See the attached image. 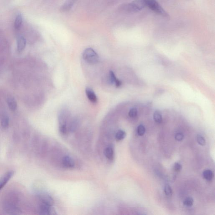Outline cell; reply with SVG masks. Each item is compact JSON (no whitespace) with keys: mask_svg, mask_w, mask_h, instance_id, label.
<instances>
[{"mask_svg":"<svg viewBox=\"0 0 215 215\" xmlns=\"http://www.w3.org/2000/svg\"><path fill=\"white\" fill-rule=\"evenodd\" d=\"M7 102L11 110L13 111L16 110L17 108V103L14 98L12 96L9 97L7 98Z\"/></svg>","mask_w":215,"mask_h":215,"instance_id":"13","label":"cell"},{"mask_svg":"<svg viewBox=\"0 0 215 215\" xmlns=\"http://www.w3.org/2000/svg\"><path fill=\"white\" fill-rule=\"evenodd\" d=\"M137 110L136 108H133L131 109L129 111V116L130 117L135 118L137 116Z\"/></svg>","mask_w":215,"mask_h":215,"instance_id":"24","label":"cell"},{"mask_svg":"<svg viewBox=\"0 0 215 215\" xmlns=\"http://www.w3.org/2000/svg\"><path fill=\"white\" fill-rule=\"evenodd\" d=\"M197 141L198 143L202 146H204L206 144V140L202 135H197Z\"/></svg>","mask_w":215,"mask_h":215,"instance_id":"23","label":"cell"},{"mask_svg":"<svg viewBox=\"0 0 215 215\" xmlns=\"http://www.w3.org/2000/svg\"><path fill=\"white\" fill-rule=\"evenodd\" d=\"M39 212L40 213L41 215L51 214V206L43 203L40 207Z\"/></svg>","mask_w":215,"mask_h":215,"instance_id":"12","label":"cell"},{"mask_svg":"<svg viewBox=\"0 0 215 215\" xmlns=\"http://www.w3.org/2000/svg\"><path fill=\"white\" fill-rule=\"evenodd\" d=\"M145 5L157 14L164 17H169V15L161 7L156 0H144Z\"/></svg>","mask_w":215,"mask_h":215,"instance_id":"2","label":"cell"},{"mask_svg":"<svg viewBox=\"0 0 215 215\" xmlns=\"http://www.w3.org/2000/svg\"><path fill=\"white\" fill-rule=\"evenodd\" d=\"M77 0H67L65 3L61 7V11L62 12H67L69 10L73 5L74 4Z\"/></svg>","mask_w":215,"mask_h":215,"instance_id":"10","label":"cell"},{"mask_svg":"<svg viewBox=\"0 0 215 215\" xmlns=\"http://www.w3.org/2000/svg\"><path fill=\"white\" fill-rule=\"evenodd\" d=\"M109 79H110V83L112 84H114L116 87L117 88L120 87L122 84L120 80L118 79L116 77L115 74L114 72L110 71L109 72Z\"/></svg>","mask_w":215,"mask_h":215,"instance_id":"8","label":"cell"},{"mask_svg":"<svg viewBox=\"0 0 215 215\" xmlns=\"http://www.w3.org/2000/svg\"><path fill=\"white\" fill-rule=\"evenodd\" d=\"M145 7L144 0H135L131 3L123 5L120 9L128 13H135L141 11Z\"/></svg>","mask_w":215,"mask_h":215,"instance_id":"1","label":"cell"},{"mask_svg":"<svg viewBox=\"0 0 215 215\" xmlns=\"http://www.w3.org/2000/svg\"><path fill=\"white\" fill-rule=\"evenodd\" d=\"M2 126L3 129H7L9 125V118L7 116H5L2 118Z\"/></svg>","mask_w":215,"mask_h":215,"instance_id":"18","label":"cell"},{"mask_svg":"<svg viewBox=\"0 0 215 215\" xmlns=\"http://www.w3.org/2000/svg\"><path fill=\"white\" fill-rule=\"evenodd\" d=\"M182 169V166L179 163H175L173 166V170L175 172H180Z\"/></svg>","mask_w":215,"mask_h":215,"instance_id":"25","label":"cell"},{"mask_svg":"<svg viewBox=\"0 0 215 215\" xmlns=\"http://www.w3.org/2000/svg\"><path fill=\"white\" fill-rule=\"evenodd\" d=\"M164 191L165 194L168 197H171L172 195V190L171 187L168 185H166L165 186Z\"/></svg>","mask_w":215,"mask_h":215,"instance_id":"20","label":"cell"},{"mask_svg":"<svg viewBox=\"0 0 215 215\" xmlns=\"http://www.w3.org/2000/svg\"><path fill=\"white\" fill-rule=\"evenodd\" d=\"M40 200L43 203L51 206L54 203L53 198L49 195L46 194H42L40 195Z\"/></svg>","mask_w":215,"mask_h":215,"instance_id":"7","label":"cell"},{"mask_svg":"<svg viewBox=\"0 0 215 215\" xmlns=\"http://www.w3.org/2000/svg\"><path fill=\"white\" fill-rule=\"evenodd\" d=\"M184 137V135L181 133H177L175 135V138L177 141H182L183 140Z\"/></svg>","mask_w":215,"mask_h":215,"instance_id":"27","label":"cell"},{"mask_svg":"<svg viewBox=\"0 0 215 215\" xmlns=\"http://www.w3.org/2000/svg\"><path fill=\"white\" fill-rule=\"evenodd\" d=\"M145 132V128L144 125H140L137 127V133L139 136H143Z\"/></svg>","mask_w":215,"mask_h":215,"instance_id":"22","label":"cell"},{"mask_svg":"<svg viewBox=\"0 0 215 215\" xmlns=\"http://www.w3.org/2000/svg\"><path fill=\"white\" fill-rule=\"evenodd\" d=\"M85 93L87 97L91 102L94 103V104H95L97 102V97L96 94H95V92L91 88H86Z\"/></svg>","mask_w":215,"mask_h":215,"instance_id":"5","label":"cell"},{"mask_svg":"<svg viewBox=\"0 0 215 215\" xmlns=\"http://www.w3.org/2000/svg\"><path fill=\"white\" fill-rule=\"evenodd\" d=\"M104 155L109 160H113L114 158V149L112 146H109L104 150Z\"/></svg>","mask_w":215,"mask_h":215,"instance_id":"9","label":"cell"},{"mask_svg":"<svg viewBox=\"0 0 215 215\" xmlns=\"http://www.w3.org/2000/svg\"><path fill=\"white\" fill-rule=\"evenodd\" d=\"M62 164L67 168H73L75 165L74 160L69 156H65L63 159Z\"/></svg>","mask_w":215,"mask_h":215,"instance_id":"6","label":"cell"},{"mask_svg":"<svg viewBox=\"0 0 215 215\" xmlns=\"http://www.w3.org/2000/svg\"><path fill=\"white\" fill-rule=\"evenodd\" d=\"M78 126V121L76 119H74L72 121L69 126V130L70 131H75Z\"/></svg>","mask_w":215,"mask_h":215,"instance_id":"21","label":"cell"},{"mask_svg":"<svg viewBox=\"0 0 215 215\" xmlns=\"http://www.w3.org/2000/svg\"><path fill=\"white\" fill-rule=\"evenodd\" d=\"M17 49L19 52H22L25 48L26 40L23 37H19L17 40Z\"/></svg>","mask_w":215,"mask_h":215,"instance_id":"11","label":"cell"},{"mask_svg":"<svg viewBox=\"0 0 215 215\" xmlns=\"http://www.w3.org/2000/svg\"><path fill=\"white\" fill-rule=\"evenodd\" d=\"M204 178L207 181H211L213 177V174L212 171L209 169L205 170L203 173Z\"/></svg>","mask_w":215,"mask_h":215,"instance_id":"16","label":"cell"},{"mask_svg":"<svg viewBox=\"0 0 215 215\" xmlns=\"http://www.w3.org/2000/svg\"><path fill=\"white\" fill-rule=\"evenodd\" d=\"M83 57L84 60L89 64H96L99 60L97 53L91 48H86L83 52Z\"/></svg>","mask_w":215,"mask_h":215,"instance_id":"3","label":"cell"},{"mask_svg":"<svg viewBox=\"0 0 215 215\" xmlns=\"http://www.w3.org/2000/svg\"><path fill=\"white\" fill-rule=\"evenodd\" d=\"M126 136V133L123 130H119L116 134V139L117 141H121L125 138Z\"/></svg>","mask_w":215,"mask_h":215,"instance_id":"15","label":"cell"},{"mask_svg":"<svg viewBox=\"0 0 215 215\" xmlns=\"http://www.w3.org/2000/svg\"><path fill=\"white\" fill-rule=\"evenodd\" d=\"M193 204L194 200L193 198L191 197H187L183 202L184 206L188 207H191L193 206Z\"/></svg>","mask_w":215,"mask_h":215,"instance_id":"19","label":"cell"},{"mask_svg":"<svg viewBox=\"0 0 215 215\" xmlns=\"http://www.w3.org/2000/svg\"><path fill=\"white\" fill-rule=\"evenodd\" d=\"M153 119L154 121L158 124L162 123L163 119L162 115L159 111H155L153 114Z\"/></svg>","mask_w":215,"mask_h":215,"instance_id":"17","label":"cell"},{"mask_svg":"<svg viewBox=\"0 0 215 215\" xmlns=\"http://www.w3.org/2000/svg\"><path fill=\"white\" fill-rule=\"evenodd\" d=\"M68 128L66 125H60L59 131L63 135H65L67 132Z\"/></svg>","mask_w":215,"mask_h":215,"instance_id":"26","label":"cell"},{"mask_svg":"<svg viewBox=\"0 0 215 215\" xmlns=\"http://www.w3.org/2000/svg\"><path fill=\"white\" fill-rule=\"evenodd\" d=\"M14 175L13 171H9L5 174L0 179V191L4 187L7 183L8 181L11 179Z\"/></svg>","mask_w":215,"mask_h":215,"instance_id":"4","label":"cell"},{"mask_svg":"<svg viewBox=\"0 0 215 215\" xmlns=\"http://www.w3.org/2000/svg\"><path fill=\"white\" fill-rule=\"evenodd\" d=\"M22 15L19 14L16 17V19L15 20L14 27L16 29H19L20 28L22 23Z\"/></svg>","mask_w":215,"mask_h":215,"instance_id":"14","label":"cell"}]
</instances>
